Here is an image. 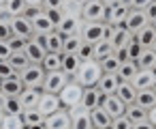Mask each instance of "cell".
Returning a JSON list of instances; mask_svg holds the SVG:
<instances>
[{
  "instance_id": "cell-59",
  "label": "cell",
  "mask_w": 156,
  "mask_h": 129,
  "mask_svg": "<svg viewBox=\"0 0 156 129\" xmlns=\"http://www.w3.org/2000/svg\"><path fill=\"white\" fill-rule=\"evenodd\" d=\"M2 118H5V112H0V123H2Z\"/></svg>"
},
{
  "instance_id": "cell-12",
  "label": "cell",
  "mask_w": 156,
  "mask_h": 129,
  "mask_svg": "<svg viewBox=\"0 0 156 129\" xmlns=\"http://www.w3.org/2000/svg\"><path fill=\"white\" fill-rule=\"evenodd\" d=\"M154 82H156L154 69H139L130 84H133L137 90H147V88H154Z\"/></svg>"
},
{
  "instance_id": "cell-62",
  "label": "cell",
  "mask_w": 156,
  "mask_h": 129,
  "mask_svg": "<svg viewBox=\"0 0 156 129\" xmlns=\"http://www.w3.org/2000/svg\"><path fill=\"white\" fill-rule=\"evenodd\" d=\"M2 5H5V0H0V7H2Z\"/></svg>"
},
{
  "instance_id": "cell-52",
  "label": "cell",
  "mask_w": 156,
  "mask_h": 129,
  "mask_svg": "<svg viewBox=\"0 0 156 129\" xmlns=\"http://www.w3.org/2000/svg\"><path fill=\"white\" fill-rule=\"evenodd\" d=\"M147 123H150L152 127H156V105L147 110Z\"/></svg>"
},
{
  "instance_id": "cell-41",
  "label": "cell",
  "mask_w": 156,
  "mask_h": 129,
  "mask_svg": "<svg viewBox=\"0 0 156 129\" xmlns=\"http://www.w3.org/2000/svg\"><path fill=\"white\" fill-rule=\"evenodd\" d=\"M15 75H17V71L9 65V60H0V80H9Z\"/></svg>"
},
{
  "instance_id": "cell-9",
  "label": "cell",
  "mask_w": 156,
  "mask_h": 129,
  "mask_svg": "<svg viewBox=\"0 0 156 129\" xmlns=\"http://www.w3.org/2000/svg\"><path fill=\"white\" fill-rule=\"evenodd\" d=\"M11 32H13L15 37H22V39H32V37H34L32 22H30L26 15H20V17H13V20H11Z\"/></svg>"
},
{
  "instance_id": "cell-55",
  "label": "cell",
  "mask_w": 156,
  "mask_h": 129,
  "mask_svg": "<svg viewBox=\"0 0 156 129\" xmlns=\"http://www.w3.org/2000/svg\"><path fill=\"white\" fill-rule=\"evenodd\" d=\"M7 99H9V97H7L5 93H0V112L5 110V103H7Z\"/></svg>"
},
{
  "instance_id": "cell-54",
  "label": "cell",
  "mask_w": 156,
  "mask_h": 129,
  "mask_svg": "<svg viewBox=\"0 0 156 129\" xmlns=\"http://www.w3.org/2000/svg\"><path fill=\"white\" fill-rule=\"evenodd\" d=\"M43 2H45V0H26L28 7H41V9H43Z\"/></svg>"
},
{
  "instance_id": "cell-16",
  "label": "cell",
  "mask_w": 156,
  "mask_h": 129,
  "mask_svg": "<svg viewBox=\"0 0 156 129\" xmlns=\"http://www.w3.org/2000/svg\"><path fill=\"white\" fill-rule=\"evenodd\" d=\"M90 120H92V129H111V123H113V118L101 105L90 112Z\"/></svg>"
},
{
  "instance_id": "cell-44",
  "label": "cell",
  "mask_w": 156,
  "mask_h": 129,
  "mask_svg": "<svg viewBox=\"0 0 156 129\" xmlns=\"http://www.w3.org/2000/svg\"><path fill=\"white\" fill-rule=\"evenodd\" d=\"M43 11H45V15L54 22V26L60 24V20H62V9H43Z\"/></svg>"
},
{
  "instance_id": "cell-36",
  "label": "cell",
  "mask_w": 156,
  "mask_h": 129,
  "mask_svg": "<svg viewBox=\"0 0 156 129\" xmlns=\"http://www.w3.org/2000/svg\"><path fill=\"white\" fill-rule=\"evenodd\" d=\"M22 118H24V125H26V127H32V125H39V123H45V116H43L37 108H32V110H24Z\"/></svg>"
},
{
  "instance_id": "cell-13",
  "label": "cell",
  "mask_w": 156,
  "mask_h": 129,
  "mask_svg": "<svg viewBox=\"0 0 156 129\" xmlns=\"http://www.w3.org/2000/svg\"><path fill=\"white\" fill-rule=\"evenodd\" d=\"M37 110H39L45 118H47L49 114L58 112V110H60V99H58V95L43 93V95H41V101H39V105H37Z\"/></svg>"
},
{
  "instance_id": "cell-11",
  "label": "cell",
  "mask_w": 156,
  "mask_h": 129,
  "mask_svg": "<svg viewBox=\"0 0 156 129\" xmlns=\"http://www.w3.org/2000/svg\"><path fill=\"white\" fill-rule=\"evenodd\" d=\"M45 127L47 129H71V114L60 108L58 112H54L45 118Z\"/></svg>"
},
{
  "instance_id": "cell-61",
  "label": "cell",
  "mask_w": 156,
  "mask_h": 129,
  "mask_svg": "<svg viewBox=\"0 0 156 129\" xmlns=\"http://www.w3.org/2000/svg\"><path fill=\"white\" fill-rule=\"evenodd\" d=\"M152 50H154V52H156V43H154V45H152Z\"/></svg>"
},
{
  "instance_id": "cell-21",
  "label": "cell",
  "mask_w": 156,
  "mask_h": 129,
  "mask_svg": "<svg viewBox=\"0 0 156 129\" xmlns=\"http://www.w3.org/2000/svg\"><path fill=\"white\" fill-rule=\"evenodd\" d=\"M115 97H118L124 105H130V103H135V99H137V88H135L130 82H120V86H118V90H115Z\"/></svg>"
},
{
  "instance_id": "cell-32",
  "label": "cell",
  "mask_w": 156,
  "mask_h": 129,
  "mask_svg": "<svg viewBox=\"0 0 156 129\" xmlns=\"http://www.w3.org/2000/svg\"><path fill=\"white\" fill-rule=\"evenodd\" d=\"M9 65L20 73V71H24L28 65H32L30 60H28V56L24 54V52H11V56H9Z\"/></svg>"
},
{
  "instance_id": "cell-5",
  "label": "cell",
  "mask_w": 156,
  "mask_h": 129,
  "mask_svg": "<svg viewBox=\"0 0 156 129\" xmlns=\"http://www.w3.org/2000/svg\"><path fill=\"white\" fill-rule=\"evenodd\" d=\"M69 82H71V78H69L66 73H62V71H49V73H45V80H43L41 90H43V93L58 95Z\"/></svg>"
},
{
  "instance_id": "cell-3",
  "label": "cell",
  "mask_w": 156,
  "mask_h": 129,
  "mask_svg": "<svg viewBox=\"0 0 156 129\" xmlns=\"http://www.w3.org/2000/svg\"><path fill=\"white\" fill-rule=\"evenodd\" d=\"M79 37L83 43H98L103 39H107V24L105 22H83L81 24V30H79Z\"/></svg>"
},
{
  "instance_id": "cell-49",
  "label": "cell",
  "mask_w": 156,
  "mask_h": 129,
  "mask_svg": "<svg viewBox=\"0 0 156 129\" xmlns=\"http://www.w3.org/2000/svg\"><path fill=\"white\" fill-rule=\"evenodd\" d=\"M150 2H154V0H130V9H139V11H143Z\"/></svg>"
},
{
  "instance_id": "cell-15",
  "label": "cell",
  "mask_w": 156,
  "mask_h": 129,
  "mask_svg": "<svg viewBox=\"0 0 156 129\" xmlns=\"http://www.w3.org/2000/svg\"><path fill=\"white\" fill-rule=\"evenodd\" d=\"M69 114H71V129H92L90 112H86L81 108H75Z\"/></svg>"
},
{
  "instance_id": "cell-20",
  "label": "cell",
  "mask_w": 156,
  "mask_h": 129,
  "mask_svg": "<svg viewBox=\"0 0 156 129\" xmlns=\"http://www.w3.org/2000/svg\"><path fill=\"white\" fill-rule=\"evenodd\" d=\"M22 90H24V84L17 75L9 80H0V93H5L7 97H20Z\"/></svg>"
},
{
  "instance_id": "cell-8",
  "label": "cell",
  "mask_w": 156,
  "mask_h": 129,
  "mask_svg": "<svg viewBox=\"0 0 156 129\" xmlns=\"http://www.w3.org/2000/svg\"><path fill=\"white\" fill-rule=\"evenodd\" d=\"M143 26H147V17H145V13H143V11H139V9H130L128 17H126V20H124V24H122V28H126L133 37H135Z\"/></svg>"
},
{
  "instance_id": "cell-14",
  "label": "cell",
  "mask_w": 156,
  "mask_h": 129,
  "mask_svg": "<svg viewBox=\"0 0 156 129\" xmlns=\"http://www.w3.org/2000/svg\"><path fill=\"white\" fill-rule=\"evenodd\" d=\"M101 108L111 116V118H118V116H124V110H126V105L115 97V95H105L103 97V103H101Z\"/></svg>"
},
{
  "instance_id": "cell-18",
  "label": "cell",
  "mask_w": 156,
  "mask_h": 129,
  "mask_svg": "<svg viewBox=\"0 0 156 129\" xmlns=\"http://www.w3.org/2000/svg\"><path fill=\"white\" fill-rule=\"evenodd\" d=\"M118 86H120V78H118L115 73H103V78H101L98 84H96V88H98L103 95H115Z\"/></svg>"
},
{
  "instance_id": "cell-42",
  "label": "cell",
  "mask_w": 156,
  "mask_h": 129,
  "mask_svg": "<svg viewBox=\"0 0 156 129\" xmlns=\"http://www.w3.org/2000/svg\"><path fill=\"white\" fill-rule=\"evenodd\" d=\"M9 47H11V52H24V47H26V43H28V39H22V37H11L9 41Z\"/></svg>"
},
{
  "instance_id": "cell-45",
  "label": "cell",
  "mask_w": 156,
  "mask_h": 129,
  "mask_svg": "<svg viewBox=\"0 0 156 129\" xmlns=\"http://www.w3.org/2000/svg\"><path fill=\"white\" fill-rule=\"evenodd\" d=\"M11 37H13V32H11V24L0 22V41H9Z\"/></svg>"
},
{
  "instance_id": "cell-39",
  "label": "cell",
  "mask_w": 156,
  "mask_h": 129,
  "mask_svg": "<svg viewBox=\"0 0 156 129\" xmlns=\"http://www.w3.org/2000/svg\"><path fill=\"white\" fill-rule=\"evenodd\" d=\"M126 50H128V56H130V60H137V58L141 56V52H143L145 47H141V43H139V41H137L135 37H130V41H128Z\"/></svg>"
},
{
  "instance_id": "cell-56",
  "label": "cell",
  "mask_w": 156,
  "mask_h": 129,
  "mask_svg": "<svg viewBox=\"0 0 156 129\" xmlns=\"http://www.w3.org/2000/svg\"><path fill=\"white\" fill-rule=\"evenodd\" d=\"M101 2H103L105 7H111V5H115V2H120V0H101Z\"/></svg>"
},
{
  "instance_id": "cell-50",
  "label": "cell",
  "mask_w": 156,
  "mask_h": 129,
  "mask_svg": "<svg viewBox=\"0 0 156 129\" xmlns=\"http://www.w3.org/2000/svg\"><path fill=\"white\" fill-rule=\"evenodd\" d=\"M64 0H45L43 2V9H62Z\"/></svg>"
},
{
  "instance_id": "cell-26",
  "label": "cell",
  "mask_w": 156,
  "mask_h": 129,
  "mask_svg": "<svg viewBox=\"0 0 156 129\" xmlns=\"http://www.w3.org/2000/svg\"><path fill=\"white\" fill-rule=\"evenodd\" d=\"M62 43H64V37L60 32H49L45 35V52H54V54H62Z\"/></svg>"
},
{
  "instance_id": "cell-23",
  "label": "cell",
  "mask_w": 156,
  "mask_h": 129,
  "mask_svg": "<svg viewBox=\"0 0 156 129\" xmlns=\"http://www.w3.org/2000/svg\"><path fill=\"white\" fill-rule=\"evenodd\" d=\"M79 67H81V60L77 54H62V73H66L71 80L77 75Z\"/></svg>"
},
{
  "instance_id": "cell-24",
  "label": "cell",
  "mask_w": 156,
  "mask_h": 129,
  "mask_svg": "<svg viewBox=\"0 0 156 129\" xmlns=\"http://www.w3.org/2000/svg\"><path fill=\"white\" fill-rule=\"evenodd\" d=\"M124 116H126L133 125H137V123L147 120V110H143V108H141V105H137V103H130V105H126Z\"/></svg>"
},
{
  "instance_id": "cell-17",
  "label": "cell",
  "mask_w": 156,
  "mask_h": 129,
  "mask_svg": "<svg viewBox=\"0 0 156 129\" xmlns=\"http://www.w3.org/2000/svg\"><path fill=\"white\" fill-rule=\"evenodd\" d=\"M32 22V28H34V35H49V32H54L56 30V26H54V22L45 15V11H41L37 17H32L30 20Z\"/></svg>"
},
{
  "instance_id": "cell-6",
  "label": "cell",
  "mask_w": 156,
  "mask_h": 129,
  "mask_svg": "<svg viewBox=\"0 0 156 129\" xmlns=\"http://www.w3.org/2000/svg\"><path fill=\"white\" fill-rule=\"evenodd\" d=\"M107 15V7L101 0H90L88 5L81 7V20L83 22H105Z\"/></svg>"
},
{
  "instance_id": "cell-27",
  "label": "cell",
  "mask_w": 156,
  "mask_h": 129,
  "mask_svg": "<svg viewBox=\"0 0 156 129\" xmlns=\"http://www.w3.org/2000/svg\"><path fill=\"white\" fill-rule=\"evenodd\" d=\"M137 105H141L143 110H150L156 105V90L154 88H147V90H137V99H135Z\"/></svg>"
},
{
  "instance_id": "cell-2",
  "label": "cell",
  "mask_w": 156,
  "mask_h": 129,
  "mask_svg": "<svg viewBox=\"0 0 156 129\" xmlns=\"http://www.w3.org/2000/svg\"><path fill=\"white\" fill-rule=\"evenodd\" d=\"M81 97H83V86H79L75 80H71L60 93H58V99H60V108L71 112L75 108H79L81 103Z\"/></svg>"
},
{
  "instance_id": "cell-46",
  "label": "cell",
  "mask_w": 156,
  "mask_h": 129,
  "mask_svg": "<svg viewBox=\"0 0 156 129\" xmlns=\"http://www.w3.org/2000/svg\"><path fill=\"white\" fill-rule=\"evenodd\" d=\"M143 13H145V17H147V24H152V22L156 20V0H154V2H150V5L143 9Z\"/></svg>"
},
{
  "instance_id": "cell-29",
  "label": "cell",
  "mask_w": 156,
  "mask_h": 129,
  "mask_svg": "<svg viewBox=\"0 0 156 129\" xmlns=\"http://www.w3.org/2000/svg\"><path fill=\"white\" fill-rule=\"evenodd\" d=\"M137 71H139V67H137V63L135 60H128V63H122L120 65V69H118V78H120V82H133V78L137 75Z\"/></svg>"
},
{
  "instance_id": "cell-58",
  "label": "cell",
  "mask_w": 156,
  "mask_h": 129,
  "mask_svg": "<svg viewBox=\"0 0 156 129\" xmlns=\"http://www.w3.org/2000/svg\"><path fill=\"white\" fill-rule=\"evenodd\" d=\"M26 129H47L45 123H39V125H32V127H26Z\"/></svg>"
},
{
  "instance_id": "cell-31",
  "label": "cell",
  "mask_w": 156,
  "mask_h": 129,
  "mask_svg": "<svg viewBox=\"0 0 156 129\" xmlns=\"http://www.w3.org/2000/svg\"><path fill=\"white\" fill-rule=\"evenodd\" d=\"M5 9L9 11L11 17H20V15H26V0H5Z\"/></svg>"
},
{
  "instance_id": "cell-22",
  "label": "cell",
  "mask_w": 156,
  "mask_h": 129,
  "mask_svg": "<svg viewBox=\"0 0 156 129\" xmlns=\"http://www.w3.org/2000/svg\"><path fill=\"white\" fill-rule=\"evenodd\" d=\"M24 54L28 56V60L32 63V65H41L43 60H45V50L41 47V45H37L32 39H28V43H26V47H24Z\"/></svg>"
},
{
  "instance_id": "cell-19",
  "label": "cell",
  "mask_w": 156,
  "mask_h": 129,
  "mask_svg": "<svg viewBox=\"0 0 156 129\" xmlns=\"http://www.w3.org/2000/svg\"><path fill=\"white\" fill-rule=\"evenodd\" d=\"M41 95H43L41 88H24L22 95H20V101H22L24 110H32V108H37L39 101H41Z\"/></svg>"
},
{
  "instance_id": "cell-51",
  "label": "cell",
  "mask_w": 156,
  "mask_h": 129,
  "mask_svg": "<svg viewBox=\"0 0 156 129\" xmlns=\"http://www.w3.org/2000/svg\"><path fill=\"white\" fill-rule=\"evenodd\" d=\"M41 11H43L41 7H28V9H26V17H28V20H32V17H37Z\"/></svg>"
},
{
  "instance_id": "cell-48",
  "label": "cell",
  "mask_w": 156,
  "mask_h": 129,
  "mask_svg": "<svg viewBox=\"0 0 156 129\" xmlns=\"http://www.w3.org/2000/svg\"><path fill=\"white\" fill-rule=\"evenodd\" d=\"M9 56H11L9 43H7V41H0V60H9Z\"/></svg>"
},
{
  "instance_id": "cell-25",
  "label": "cell",
  "mask_w": 156,
  "mask_h": 129,
  "mask_svg": "<svg viewBox=\"0 0 156 129\" xmlns=\"http://www.w3.org/2000/svg\"><path fill=\"white\" fill-rule=\"evenodd\" d=\"M135 39L141 43V47H152V45L156 43V30H154V26H152V24L143 26V28L135 35Z\"/></svg>"
},
{
  "instance_id": "cell-60",
  "label": "cell",
  "mask_w": 156,
  "mask_h": 129,
  "mask_svg": "<svg viewBox=\"0 0 156 129\" xmlns=\"http://www.w3.org/2000/svg\"><path fill=\"white\" fill-rule=\"evenodd\" d=\"M152 26H154V30H156V20H154V22H152Z\"/></svg>"
},
{
  "instance_id": "cell-34",
  "label": "cell",
  "mask_w": 156,
  "mask_h": 129,
  "mask_svg": "<svg viewBox=\"0 0 156 129\" xmlns=\"http://www.w3.org/2000/svg\"><path fill=\"white\" fill-rule=\"evenodd\" d=\"M109 54H113V45L107 41V39H103V41H98V43H94V60H103V58H107Z\"/></svg>"
},
{
  "instance_id": "cell-63",
  "label": "cell",
  "mask_w": 156,
  "mask_h": 129,
  "mask_svg": "<svg viewBox=\"0 0 156 129\" xmlns=\"http://www.w3.org/2000/svg\"><path fill=\"white\" fill-rule=\"evenodd\" d=\"M154 73H156V65H154Z\"/></svg>"
},
{
  "instance_id": "cell-10",
  "label": "cell",
  "mask_w": 156,
  "mask_h": 129,
  "mask_svg": "<svg viewBox=\"0 0 156 129\" xmlns=\"http://www.w3.org/2000/svg\"><path fill=\"white\" fill-rule=\"evenodd\" d=\"M103 97H105V95H103L96 86H92V88H83V97H81L79 108L86 110V112H92L94 108H98V105L103 103Z\"/></svg>"
},
{
  "instance_id": "cell-53",
  "label": "cell",
  "mask_w": 156,
  "mask_h": 129,
  "mask_svg": "<svg viewBox=\"0 0 156 129\" xmlns=\"http://www.w3.org/2000/svg\"><path fill=\"white\" fill-rule=\"evenodd\" d=\"M133 129H156V127H152L147 120H143V123H137V125H133Z\"/></svg>"
},
{
  "instance_id": "cell-1",
  "label": "cell",
  "mask_w": 156,
  "mask_h": 129,
  "mask_svg": "<svg viewBox=\"0 0 156 129\" xmlns=\"http://www.w3.org/2000/svg\"><path fill=\"white\" fill-rule=\"evenodd\" d=\"M101 78H103L101 63L98 60H86V63H81V67H79V71H77V75L73 80L83 88H92V86L98 84Z\"/></svg>"
},
{
  "instance_id": "cell-28",
  "label": "cell",
  "mask_w": 156,
  "mask_h": 129,
  "mask_svg": "<svg viewBox=\"0 0 156 129\" xmlns=\"http://www.w3.org/2000/svg\"><path fill=\"white\" fill-rule=\"evenodd\" d=\"M43 71L49 73V71H62V54H54V52H47L45 54V60L41 63Z\"/></svg>"
},
{
  "instance_id": "cell-38",
  "label": "cell",
  "mask_w": 156,
  "mask_h": 129,
  "mask_svg": "<svg viewBox=\"0 0 156 129\" xmlns=\"http://www.w3.org/2000/svg\"><path fill=\"white\" fill-rule=\"evenodd\" d=\"M120 65H122V63H120L113 54H109L107 58H103V60H101V69H103V73H118Z\"/></svg>"
},
{
  "instance_id": "cell-35",
  "label": "cell",
  "mask_w": 156,
  "mask_h": 129,
  "mask_svg": "<svg viewBox=\"0 0 156 129\" xmlns=\"http://www.w3.org/2000/svg\"><path fill=\"white\" fill-rule=\"evenodd\" d=\"M2 112L9 114V116H22V114H24V105H22L20 97H9L7 103H5V110H2Z\"/></svg>"
},
{
  "instance_id": "cell-57",
  "label": "cell",
  "mask_w": 156,
  "mask_h": 129,
  "mask_svg": "<svg viewBox=\"0 0 156 129\" xmlns=\"http://www.w3.org/2000/svg\"><path fill=\"white\" fill-rule=\"evenodd\" d=\"M73 2H75V5H77V7L81 9L83 5H88V2H90V0H73Z\"/></svg>"
},
{
  "instance_id": "cell-30",
  "label": "cell",
  "mask_w": 156,
  "mask_h": 129,
  "mask_svg": "<svg viewBox=\"0 0 156 129\" xmlns=\"http://www.w3.org/2000/svg\"><path fill=\"white\" fill-rule=\"evenodd\" d=\"M135 63H137L139 69H154V65H156V52H154L152 47H145V50L141 52V56H139Z\"/></svg>"
},
{
  "instance_id": "cell-37",
  "label": "cell",
  "mask_w": 156,
  "mask_h": 129,
  "mask_svg": "<svg viewBox=\"0 0 156 129\" xmlns=\"http://www.w3.org/2000/svg\"><path fill=\"white\" fill-rule=\"evenodd\" d=\"M0 129H26V125H24L22 116H9V114H5L2 123H0Z\"/></svg>"
},
{
  "instance_id": "cell-33",
  "label": "cell",
  "mask_w": 156,
  "mask_h": 129,
  "mask_svg": "<svg viewBox=\"0 0 156 129\" xmlns=\"http://www.w3.org/2000/svg\"><path fill=\"white\" fill-rule=\"evenodd\" d=\"M81 37L79 35H71V37H64V43H62V54H77L79 47H81Z\"/></svg>"
},
{
  "instance_id": "cell-43",
  "label": "cell",
  "mask_w": 156,
  "mask_h": 129,
  "mask_svg": "<svg viewBox=\"0 0 156 129\" xmlns=\"http://www.w3.org/2000/svg\"><path fill=\"white\" fill-rule=\"evenodd\" d=\"M111 129H133V123H130L126 116H118V118H113Z\"/></svg>"
},
{
  "instance_id": "cell-40",
  "label": "cell",
  "mask_w": 156,
  "mask_h": 129,
  "mask_svg": "<svg viewBox=\"0 0 156 129\" xmlns=\"http://www.w3.org/2000/svg\"><path fill=\"white\" fill-rule=\"evenodd\" d=\"M77 56H79L81 63H86V60H94V45H90V43H81Z\"/></svg>"
},
{
  "instance_id": "cell-47",
  "label": "cell",
  "mask_w": 156,
  "mask_h": 129,
  "mask_svg": "<svg viewBox=\"0 0 156 129\" xmlns=\"http://www.w3.org/2000/svg\"><path fill=\"white\" fill-rule=\"evenodd\" d=\"M113 56H115L120 63H128V60H130V56H128V50H126V47H118V50H113Z\"/></svg>"
},
{
  "instance_id": "cell-7",
  "label": "cell",
  "mask_w": 156,
  "mask_h": 129,
  "mask_svg": "<svg viewBox=\"0 0 156 129\" xmlns=\"http://www.w3.org/2000/svg\"><path fill=\"white\" fill-rule=\"evenodd\" d=\"M130 9L122 2H115L111 7H107V15H105V24H111V26H122L124 20L128 17Z\"/></svg>"
},
{
  "instance_id": "cell-4",
  "label": "cell",
  "mask_w": 156,
  "mask_h": 129,
  "mask_svg": "<svg viewBox=\"0 0 156 129\" xmlns=\"http://www.w3.org/2000/svg\"><path fill=\"white\" fill-rule=\"evenodd\" d=\"M17 78L22 80L24 88H41L43 80H45V71L41 65H28L24 71L17 73Z\"/></svg>"
}]
</instances>
